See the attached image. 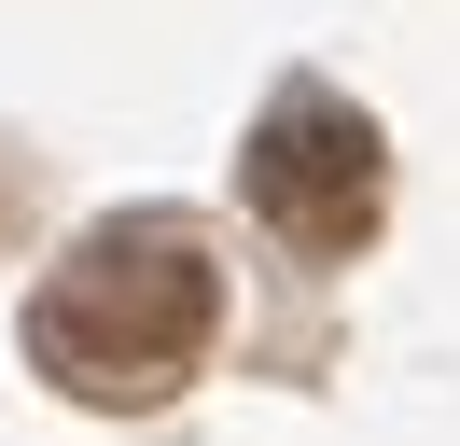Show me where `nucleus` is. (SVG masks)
<instances>
[{
    "label": "nucleus",
    "instance_id": "1",
    "mask_svg": "<svg viewBox=\"0 0 460 446\" xmlns=\"http://www.w3.org/2000/svg\"><path fill=\"white\" fill-rule=\"evenodd\" d=\"M224 334V265L181 210H112L29 293V362L70 405H168Z\"/></svg>",
    "mask_w": 460,
    "mask_h": 446
},
{
    "label": "nucleus",
    "instance_id": "2",
    "mask_svg": "<svg viewBox=\"0 0 460 446\" xmlns=\"http://www.w3.org/2000/svg\"><path fill=\"white\" fill-rule=\"evenodd\" d=\"M237 195H252L265 237H293L307 265H349L376 237V126L335 84H279L265 126L237 139Z\"/></svg>",
    "mask_w": 460,
    "mask_h": 446
}]
</instances>
